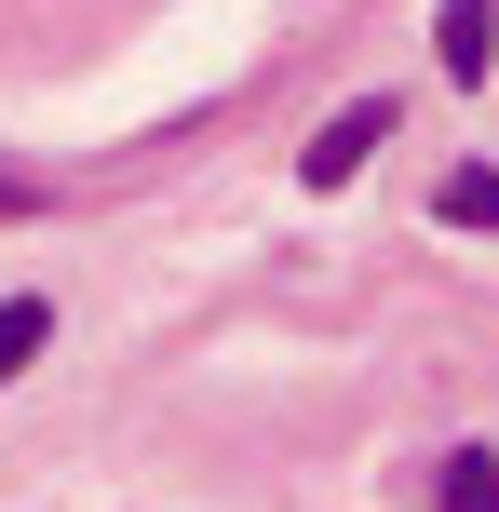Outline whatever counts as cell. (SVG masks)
Segmentation results:
<instances>
[{
    "label": "cell",
    "instance_id": "2",
    "mask_svg": "<svg viewBox=\"0 0 499 512\" xmlns=\"http://www.w3.org/2000/svg\"><path fill=\"white\" fill-rule=\"evenodd\" d=\"M432 68H446L459 95H486V68H499V0H432Z\"/></svg>",
    "mask_w": 499,
    "mask_h": 512
},
{
    "label": "cell",
    "instance_id": "5",
    "mask_svg": "<svg viewBox=\"0 0 499 512\" xmlns=\"http://www.w3.org/2000/svg\"><path fill=\"white\" fill-rule=\"evenodd\" d=\"M41 351H54V297H0V378H27Z\"/></svg>",
    "mask_w": 499,
    "mask_h": 512
},
{
    "label": "cell",
    "instance_id": "4",
    "mask_svg": "<svg viewBox=\"0 0 499 512\" xmlns=\"http://www.w3.org/2000/svg\"><path fill=\"white\" fill-rule=\"evenodd\" d=\"M432 216H446V230H499V162H446V189H432Z\"/></svg>",
    "mask_w": 499,
    "mask_h": 512
},
{
    "label": "cell",
    "instance_id": "3",
    "mask_svg": "<svg viewBox=\"0 0 499 512\" xmlns=\"http://www.w3.org/2000/svg\"><path fill=\"white\" fill-rule=\"evenodd\" d=\"M432 512H499V445H446L432 459Z\"/></svg>",
    "mask_w": 499,
    "mask_h": 512
},
{
    "label": "cell",
    "instance_id": "1",
    "mask_svg": "<svg viewBox=\"0 0 499 512\" xmlns=\"http://www.w3.org/2000/svg\"><path fill=\"white\" fill-rule=\"evenodd\" d=\"M392 122H405V95H351L338 122H324L311 149H297V176H311V189H351V176H365L378 149H392Z\"/></svg>",
    "mask_w": 499,
    "mask_h": 512
}]
</instances>
